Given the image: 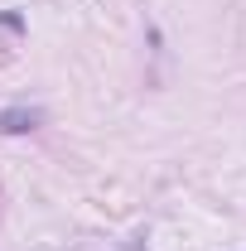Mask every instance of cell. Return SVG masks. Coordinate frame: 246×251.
Segmentation results:
<instances>
[{
    "mask_svg": "<svg viewBox=\"0 0 246 251\" xmlns=\"http://www.w3.org/2000/svg\"><path fill=\"white\" fill-rule=\"evenodd\" d=\"M44 121L34 106H10V111H0V135H25V130H34V126Z\"/></svg>",
    "mask_w": 246,
    "mask_h": 251,
    "instance_id": "6da1fadb",
    "label": "cell"
}]
</instances>
